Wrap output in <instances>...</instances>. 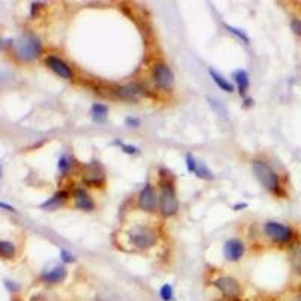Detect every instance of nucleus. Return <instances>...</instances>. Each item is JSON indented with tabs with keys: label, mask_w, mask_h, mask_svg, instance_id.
I'll return each mask as SVG.
<instances>
[{
	"label": "nucleus",
	"mask_w": 301,
	"mask_h": 301,
	"mask_svg": "<svg viewBox=\"0 0 301 301\" xmlns=\"http://www.w3.org/2000/svg\"><path fill=\"white\" fill-rule=\"evenodd\" d=\"M42 51V44L38 36L33 33H24L14 41V54L23 62H32Z\"/></svg>",
	"instance_id": "f257e3e1"
},
{
	"label": "nucleus",
	"mask_w": 301,
	"mask_h": 301,
	"mask_svg": "<svg viewBox=\"0 0 301 301\" xmlns=\"http://www.w3.org/2000/svg\"><path fill=\"white\" fill-rule=\"evenodd\" d=\"M160 212L164 217H173L179 211V201L173 187L172 179H161L160 181V196H158Z\"/></svg>",
	"instance_id": "f03ea898"
},
{
	"label": "nucleus",
	"mask_w": 301,
	"mask_h": 301,
	"mask_svg": "<svg viewBox=\"0 0 301 301\" xmlns=\"http://www.w3.org/2000/svg\"><path fill=\"white\" fill-rule=\"evenodd\" d=\"M128 242L137 250H148L157 244L158 241V232L149 226H142L137 225L134 226L128 234H127Z\"/></svg>",
	"instance_id": "7ed1b4c3"
},
{
	"label": "nucleus",
	"mask_w": 301,
	"mask_h": 301,
	"mask_svg": "<svg viewBox=\"0 0 301 301\" xmlns=\"http://www.w3.org/2000/svg\"><path fill=\"white\" fill-rule=\"evenodd\" d=\"M252 169L256 175V178L259 179V182L262 184V187L271 193L279 195L280 193V179L279 175L272 170L268 164L262 160H253L252 161Z\"/></svg>",
	"instance_id": "20e7f679"
},
{
	"label": "nucleus",
	"mask_w": 301,
	"mask_h": 301,
	"mask_svg": "<svg viewBox=\"0 0 301 301\" xmlns=\"http://www.w3.org/2000/svg\"><path fill=\"white\" fill-rule=\"evenodd\" d=\"M105 170L101 161H91L81 167V179L88 187H102L105 184Z\"/></svg>",
	"instance_id": "39448f33"
},
{
	"label": "nucleus",
	"mask_w": 301,
	"mask_h": 301,
	"mask_svg": "<svg viewBox=\"0 0 301 301\" xmlns=\"http://www.w3.org/2000/svg\"><path fill=\"white\" fill-rule=\"evenodd\" d=\"M212 285L228 301H238L242 295L239 282L232 276H218L217 279L212 280Z\"/></svg>",
	"instance_id": "423d86ee"
},
{
	"label": "nucleus",
	"mask_w": 301,
	"mask_h": 301,
	"mask_svg": "<svg viewBox=\"0 0 301 301\" xmlns=\"http://www.w3.org/2000/svg\"><path fill=\"white\" fill-rule=\"evenodd\" d=\"M152 78L155 81L157 88L163 91H170L175 83V77L170 69V67L164 62H158L152 68Z\"/></svg>",
	"instance_id": "0eeeda50"
},
{
	"label": "nucleus",
	"mask_w": 301,
	"mask_h": 301,
	"mask_svg": "<svg viewBox=\"0 0 301 301\" xmlns=\"http://www.w3.org/2000/svg\"><path fill=\"white\" fill-rule=\"evenodd\" d=\"M264 232L269 239L277 244H286L294 236V231L289 226H285L277 222H267L264 225Z\"/></svg>",
	"instance_id": "6e6552de"
},
{
	"label": "nucleus",
	"mask_w": 301,
	"mask_h": 301,
	"mask_svg": "<svg viewBox=\"0 0 301 301\" xmlns=\"http://www.w3.org/2000/svg\"><path fill=\"white\" fill-rule=\"evenodd\" d=\"M145 94H146V88L142 86L140 83H130L125 86L113 88V97L124 101H131V102L139 101Z\"/></svg>",
	"instance_id": "1a4fd4ad"
},
{
	"label": "nucleus",
	"mask_w": 301,
	"mask_h": 301,
	"mask_svg": "<svg viewBox=\"0 0 301 301\" xmlns=\"http://www.w3.org/2000/svg\"><path fill=\"white\" fill-rule=\"evenodd\" d=\"M137 206L145 211V212H152L157 209L158 206V196L155 193V188L152 184H146L142 191L139 193V198H137Z\"/></svg>",
	"instance_id": "9d476101"
},
{
	"label": "nucleus",
	"mask_w": 301,
	"mask_h": 301,
	"mask_svg": "<svg viewBox=\"0 0 301 301\" xmlns=\"http://www.w3.org/2000/svg\"><path fill=\"white\" fill-rule=\"evenodd\" d=\"M45 65L54 72L58 74L61 78H65V80H72L74 78V71L71 69V67L61 58L54 56V54H50L45 59Z\"/></svg>",
	"instance_id": "9b49d317"
},
{
	"label": "nucleus",
	"mask_w": 301,
	"mask_h": 301,
	"mask_svg": "<svg viewBox=\"0 0 301 301\" xmlns=\"http://www.w3.org/2000/svg\"><path fill=\"white\" fill-rule=\"evenodd\" d=\"M245 253V245L241 239L238 238H232L228 239L225 247H223V255L226 258V261L229 262H238Z\"/></svg>",
	"instance_id": "f8f14e48"
},
{
	"label": "nucleus",
	"mask_w": 301,
	"mask_h": 301,
	"mask_svg": "<svg viewBox=\"0 0 301 301\" xmlns=\"http://www.w3.org/2000/svg\"><path fill=\"white\" fill-rule=\"evenodd\" d=\"M74 202H75V208L81 209L85 212H91L95 209V202L92 199V196L88 193V191L83 187H75L74 193H72Z\"/></svg>",
	"instance_id": "ddd939ff"
},
{
	"label": "nucleus",
	"mask_w": 301,
	"mask_h": 301,
	"mask_svg": "<svg viewBox=\"0 0 301 301\" xmlns=\"http://www.w3.org/2000/svg\"><path fill=\"white\" fill-rule=\"evenodd\" d=\"M67 274H68L67 268L64 265H59V267H54V268L45 271L41 276V280L47 285H58L67 279Z\"/></svg>",
	"instance_id": "4468645a"
},
{
	"label": "nucleus",
	"mask_w": 301,
	"mask_h": 301,
	"mask_svg": "<svg viewBox=\"0 0 301 301\" xmlns=\"http://www.w3.org/2000/svg\"><path fill=\"white\" fill-rule=\"evenodd\" d=\"M69 199V193L67 190H61L58 193H54L50 199H47L44 203H41V208L42 209H47V211H53V209H58L61 208L64 203H67V201Z\"/></svg>",
	"instance_id": "2eb2a0df"
},
{
	"label": "nucleus",
	"mask_w": 301,
	"mask_h": 301,
	"mask_svg": "<svg viewBox=\"0 0 301 301\" xmlns=\"http://www.w3.org/2000/svg\"><path fill=\"white\" fill-rule=\"evenodd\" d=\"M234 81L238 88V92L239 95L244 98L245 97V92H247L249 86H250V78H249V72L245 69H236L234 72Z\"/></svg>",
	"instance_id": "dca6fc26"
},
{
	"label": "nucleus",
	"mask_w": 301,
	"mask_h": 301,
	"mask_svg": "<svg viewBox=\"0 0 301 301\" xmlns=\"http://www.w3.org/2000/svg\"><path fill=\"white\" fill-rule=\"evenodd\" d=\"M208 72H209V75H211V78H212L214 83H215L218 88H220L222 91H225V92H228V94H231V92L235 91V86L231 83L228 78H225L223 74H220L218 71H215L214 68H208Z\"/></svg>",
	"instance_id": "f3484780"
},
{
	"label": "nucleus",
	"mask_w": 301,
	"mask_h": 301,
	"mask_svg": "<svg viewBox=\"0 0 301 301\" xmlns=\"http://www.w3.org/2000/svg\"><path fill=\"white\" fill-rule=\"evenodd\" d=\"M108 116V107L102 102H95L91 107V118L95 124H102L107 121Z\"/></svg>",
	"instance_id": "a211bd4d"
},
{
	"label": "nucleus",
	"mask_w": 301,
	"mask_h": 301,
	"mask_svg": "<svg viewBox=\"0 0 301 301\" xmlns=\"http://www.w3.org/2000/svg\"><path fill=\"white\" fill-rule=\"evenodd\" d=\"M206 101H208V104L211 105V108L212 110L218 115V116H222V118H228V108H226V105L218 100V98H215V97H212V95H206Z\"/></svg>",
	"instance_id": "6ab92c4d"
},
{
	"label": "nucleus",
	"mask_w": 301,
	"mask_h": 301,
	"mask_svg": "<svg viewBox=\"0 0 301 301\" xmlns=\"http://www.w3.org/2000/svg\"><path fill=\"white\" fill-rule=\"evenodd\" d=\"M198 178H201V179H205V181H212V179H215V175H214V172L206 166L205 163H202V161H199L198 160V163H196V167H195V172H193Z\"/></svg>",
	"instance_id": "aec40b11"
},
{
	"label": "nucleus",
	"mask_w": 301,
	"mask_h": 301,
	"mask_svg": "<svg viewBox=\"0 0 301 301\" xmlns=\"http://www.w3.org/2000/svg\"><path fill=\"white\" fill-rule=\"evenodd\" d=\"M291 265L297 274L301 276V244H295L291 249Z\"/></svg>",
	"instance_id": "412c9836"
},
{
	"label": "nucleus",
	"mask_w": 301,
	"mask_h": 301,
	"mask_svg": "<svg viewBox=\"0 0 301 301\" xmlns=\"http://www.w3.org/2000/svg\"><path fill=\"white\" fill-rule=\"evenodd\" d=\"M15 256V245L9 241H0V258L12 259Z\"/></svg>",
	"instance_id": "4be33fe9"
},
{
	"label": "nucleus",
	"mask_w": 301,
	"mask_h": 301,
	"mask_svg": "<svg viewBox=\"0 0 301 301\" xmlns=\"http://www.w3.org/2000/svg\"><path fill=\"white\" fill-rule=\"evenodd\" d=\"M226 29H228V32H229V33L235 35V36H236L239 41H242L244 44H250V38H249V35L245 33L242 29H239V27H235V26L226 24Z\"/></svg>",
	"instance_id": "5701e85b"
},
{
	"label": "nucleus",
	"mask_w": 301,
	"mask_h": 301,
	"mask_svg": "<svg viewBox=\"0 0 301 301\" xmlns=\"http://www.w3.org/2000/svg\"><path fill=\"white\" fill-rule=\"evenodd\" d=\"M58 169L61 172V175H67L71 169H72V161L68 155H62L58 161Z\"/></svg>",
	"instance_id": "b1692460"
},
{
	"label": "nucleus",
	"mask_w": 301,
	"mask_h": 301,
	"mask_svg": "<svg viewBox=\"0 0 301 301\" xmlns=\"http://www.w3.org/2000/svg\"><path fill=\"white\" fill-rule=\"evenodd\" d=\"M160 298L163 301H175V295H173V288L169 283H164L160 288Z\"/></svg>",
	"instance_id": "393cba45"
},
{
	"label": "nucleus",
	"mask_w": 301,
	"mask_h": 301,
	"mask_svg": "<svg viewBox=\"0 0 301 301\" xmlns=\"http://www.w3.org/2000/svg\"><path fill=\"white\" fill-rule=\"evenodd\" d=\"M115 145H119V146H121V149H122V152H125V154H128V155H135V154H139V152H140V149H139L137 146L122 143L121 140H116V142H115Z\"/></svg>",
	"instance_id": "a878e982"
},
{
	"label": "nucleus",
	"mask_w": 301,
	"mask_h": 301,
	"mask_svg": "<svg viewBox=\"0 0 301 301\" xmlns=\"http://www.w3.org/2000/svg\"><path fill=\"white\" fill-rule=\"evenodd\" d=\"M61 259H62L64 264H74L75 262V256L71 252H68L67 249L61 250Z\"/></svg>",
	"instance_id": "bb28decb"
},
{
	"label": "nucleus",
	"mask_w": 301,
	"mask_h": 301,
	"mask_svg": "<svg viewBox=\"0 0 301 301\" xmlns=\"http://www.w3.org/2000/svg\"><path fill=\"white\" fill-rule=\"evenodd\" d=\"M196 163H198V160H196L193 155H191V154H187V155H185V164H187V169H188V172H191V173L195 172Z\"/></svg>",
	"instance_id": "cd10ccee"
},
{
	"label": "nucleus",
	"mask_w": 301,
	"mask_h": 301,
	"mask_svg": "<svg viewBox=\"0 0 301 301\" xmlns=\"http://www.w3.org/2000/svg\"><path fill=\"white\" fill-rule=\"evenodd\" d=\"M125 124L130 128H137V127H140V119H137V118H127Z\"/></svg>",
	"instance_id": "c85d7f7f"
},
{
	"label": "nucleus",
	"mask_w": 301,
	"mask_h": 301,
	"mask_svg": "<svg viewBox=\"0 0 301 301\" xmlns=\"http://www.w3.org/2000/svg\"><path fill=\"white\" fill-rule=\"evenodd\" d=\"M291 29H292L294 33L301 35V21H300V20H292V23H291Z\"/></svg>",
	"instance_id": "c756f323"
},
{
	"label": "nucleus",
	"mask_w": 301,
	"mask_h": 301,
	"mask_svg": "<svg viewBox=\"0 0 301 301\" xmlns=\"http://www.w3.org/2000/svg\"><path fill=\"white\" fill-rule=\"evenodd\" d=\"M5 286L11 291V292H17L20 289V286L15 283V282H11V280H5Z\"/></svg>",
	"instance_id": "7c9ffc66"
},
{
	"label": "nucleus",
	"mask_w": 301,
	"mask_h": 301,
	"mask_svg": "<svg viewBox=\"0 0 301 301\" xmlns=\"http://www.w3.org/2000/svg\"><path fill=\"white\" fill-rule=\"evenodd\" d=\"M253 98H250V97H244V100H242V107H245V108H247V107H252L253 105Z\"/></svg>",
	"instance_id": "2f4dec72"
},
{
	"label": "nucleus",
	"mask_w": 301,
	"mask_h": 301,
	"mask_svg": "<svg viewBox=\"0 0 301 301\" xmlns=\"http://www.w3.org/2000/svg\"><path fill=\"white\" fill-rule=\"evenodd\" d=\"M0 208L6 209V211H9V212H15V208L11 206V205H8V203H5V202H0Z\"/></svg>",
	"instance_id": "473e14b6"
},
{
	"label": "nucleus",
	"mask_w": 301,
	"mask_h": 301,
	"mask_svg": "<svg viewBox=\"0 0 301 301\" xmlns=\"http://www.w3.org/2000/svg\"><path fill=\"white\" fill-rule=\"evenodd\" d=\"M245 208H247V203H245V202L234 205V211H241V209H245Z\"/></svg>",
	"instance_id": "72a5a7b5"
},
{
	"label": "nucleus",
	"mask_w": 301,
	"mask_h": 301,
	"mask_svg": "<svg viewBox=\"0 0 301 301\" xmlns=\"http://www.w3.org/2000/svg\"><path fill=\"white\" fill-rule=\"evenodd\" d=\"M286 301H301V294H298V295H292L289 300H286Z\"/></svg>",
	"instance_id": "f704fd0d"
},
{
	"label": "nucleus",
	"mask_w": 301,
	"mask_h": 301,
	"mask_svg": "<svg viewBox=\"0 0 301 301\" xmlns=\"http://www.w3.org/2000/svg\"><path fill=\"white\" fill-rule=\"evenodd\" d=\"M6 44H5V41H2V39H0V50H2L3 47H5Z\"/></svg>",
	"instance_id": "c9c22d12"
},
{
	"label": "nucleus",
	"mask_w": 301,
	"mask_h": 301,
	"mask_svg": "<svg viewBox=\"0 0 301 301\" xmlns=\"http://www.w3.org/2000/svg\"><path fill=\"white\" fill-rule=\"evenodd\" d=\"M0 173H2V172H0Z\"/></svg>",
	"instance_id": "e433bc0d"
}]
</instances>
